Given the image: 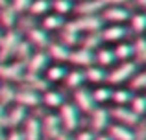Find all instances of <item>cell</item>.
Segmentation results:
<instances>
[{
  "mask_svg": "<svg viewBox=\"0 0 146 140\" xmlns=\"http://www.w3.org/2000/svg\"><path fill=\"white\" fill-rule=\"evenodd\" d=\"M68 26L70 30H74V32H85V33H93V32H100L104 26V20L100 15H83V17L76 18V20L68 22Z\"/></svg>",
  "mask_w": 146,
  "mask_h": 140,
  "instance_id": "obj_1",
  "label": "cell"
},
{
  "mask_svg": "<svg viewBox=\"0 0 146 140\" xmlns=\"http://www.w3.org/2000/svg\"><path fill=\"white\" fill-rule=\"evenodd\" d=\"M102 20L104 22H111V24H122L131 17V11L126 6H109L102 9Z\"/></svg>",
  "mask_w": 146,
  "mask_h": 140,
  "instance_id": "obj_2",
  "label": "cell"
},
{
  "mask_svg": "<svg viewBox=\"0 0 146 140\" xmlns=\"http://www.w3.org/2000/svg\"><path fill=\"white\" fill-rule=\"evenodd\" d=\"M137 74V65L135 63H129V61H124L122 65H118L115 70H111L107 74V81L109 83H124L128 81L129 78Z\"/></svg>",
  "mask_w": 146,
  "mask_h": 140,
  "instance_id": "obj_3",
  "label": "cell"
},
{
  "mask_svg": "<svg viewBox=\"0 0 146 140\" xmlns=\"http://www.w3.org/2000/svg\"><path fill=\"white\" fill-rule=\"evenodd\" d=\"M21 44V33L19 32H7L0 37V59H7L11 54L15 55V50Z\"/></svg>",
  "mask_w": 146,
  "mask_h": 140,
  "instance_id": "obj_4",
  "label": "cell"
},
{
  "mask_svg": "<svg viewBox=\"0 0 146 140\" xmlns=\"http://www.w3.org/2000/svg\"><path fill=\"white\" fill-rule=\"evenodd\" d=\"M59 122L61 127H65L67 131H74L80 124V114L78 109L70 103H63L61 105V114H59Z\"/></svg>",
  "mask_w": 146,
  "mask_h": 140,
  "instance_id": "obj_5",
  "label": "cell"
},
{
  "mask_svg": "<svg viewBox=\"0 0 146 140\" xmlns=\"http://www.w3.org/2000/svg\"><path fill=\"white\" fill-rule=\"evenodd\" d=\"M128 28H124L122 24H109L104 30H100L102 41H106V43H120L122 39L128 37Z\"/></svg>",
  "mask_w": 146,
  "mask_h": 140,
  "instance_id": "obj_6",
  "label": "cell"
},
{
  "mask_svg": "<svg viewBox=\"0 0 146 140\" xmlns=\"http://www.w3.org/2000/svg\"><path fill=\"white\" fill-rule=\"evenodd\" d=\"M24 63L21 61H15V63H2L0 65V78L4 79H22L24 78Z\"/></svg>",
  "mask_w": 146,
  "mask_h": 140,
  "instance_id": "obj_7",
  "label": "cell"
},
{
  "mask_svg": "<svg viewBox=\"0 0 146 140\" xmlns=\"http://www.w3.org/2000/svg\"><path fill=\"white\" fill-rule=\"evenodd\" d=\"M109 114L113 116V118H117L118 122H120V126H126V127H131V126H137V124H139V116L128 107H120V105H118Z\"/></svg>",
  "mask_w": 146,
  "mask_h": 140,
  "instance_id": "obj_8",
  "label": "cell"
},
{
  "mask_svg": "<svg viewBox=\"0 0 146 140\" xmlns=\"http://www.w3.org/2000/svg\"><path fill=\"white\" fill-rule=\"evenodd\" d=\"M28 43L32 46H37V48H48V44L52 41H50V35H48L46 30L33 26L32 30H28Z\"/></svg>",
  "mask_w": 146,
  "mask_h": 140,
  "instance_id": "obj_9",
  "label": "cell"
},
{
  "mask_svg": "<svg viewBox=\"0 0 146 140\" xmlns=\"http://www.w3.org/2000/svg\"><path fill=\"white\" fill-rule=\"evenodd\" d=\"M74 100H76V105L85 112H93L94 109H96V101L93 100V92L87 90V89H78L76 90Z\"/></svg>",
  "mask_w": 146,
  "mask_h": 140,
  "instance_id": "obj_10",
  "label": "cell"
},
{
  "mask_svg": "<svg viewBox=\"0 0 146 140\" xmlns=\"http://www.w3.org/2000/svg\"><path fill=\"white\" fill-rule=\"evenodd\" d=\"M68 61H70L72 65H76V66H93L94 54L91 50H85V48H78V50L70 52Z\"/></svg>",
  "mask_w": 146,
  "mask_h": 140,
  "instance_id": "obj_11",
  "label": "cell"
},
{
  "mask_svg": "<svg viewBox=\"0 0 146 140\" xmlns=\"http://www.w3.org/2000/svg\"><path fill=\"white\" fill-rule=\"evenodd\" d=\"M48 61H50L48 54L43 52V50L33 54V55H30V59L26 61V65H28V74H39L43 68L48 66Z\"/></svg>",
  "mask_w": 146,
  "mask_h": 140,
  "instance_id": "obj_12",
  "label": "cell"
},
{
  "mask_svg": "<svg viewBox=\"0 0 146 140\" xmlns=\"http://www.w3.org/2000/svg\"><path fill=\"white\" fill-rule=\"evenodd\" d=\"M104 9V4L100 0H82V2L74 4V11L83 15H100V11Z\"/></svg>",
  "mask_w": 146,
  "mask_h": 140,
  "instance_id": "obj_13",
  "label": "cell"
},
{
  "mask_svg": "<svg viewBox=\"0 0 146 140\" xmlns=\"http://www.w3.org/2000/svg\"><path fill=\"white\" fill-rule=\"evenodd\" d=\"M15 101H17L21 107H35L41 100H39V96H37V92L26 89V90H19V92H15Z\"/></svg>",
  "mask_w": 146,
  "mask_h": 140,
  "instance_id": "obj_14",
  "label": "cell"
},
{
  "mask_svg": "<svg viewBox=\"0 0 146 140\" xmlns=\"http://www.w3.org/2000/svg\"><path fill=\"white\" fill-rule=\"evenodd\" d=\"M48 57H54L56 61H68V55H70V50L68 46H65L63 43H50L46 48Z\"/></svg>",
  "mask_w": 146,
  "mask_h": 140,
  "instance_id": "obj_15",
  "label": "cell"
},
{
  "mask_svg": "<svg viewBox=\"0 0 146 140\" xmlns=\"http://www.w3.org/2000/svg\"><path fill=\"white\" fill-rule=\"evenodd\" d=\"M43 129L46 131V135L50 138H57L61 135V122L57 116L54 114H46L44 116V122H43Z\"/></svg>",
  "mask_w": 146,
  "mask_h": 140,
  "instance_id": "obj_16",
  "label": "cell"
},
{
  "mask_svg": "<svg viewBox=\"0 0 146 140\" xmlns=\"http://www.w3.org/2000/svg\"><path fill=\"white\" fill-rule=\"evenodd\" d=\"M109 111L107 109H94L93 111V120H91V124H93V129L96 131H102L107 127V124H109Z\"/></svg>",
  "mask_w": 146,
  "mask_h": 140,
  "instance_id": "obj_17",
  "label": "cell"
},
{
  "mask_svg": "<svg viewBox=\"0 0 146 140\" xmlns=\"http://www.w3.org/2000/svg\"><path fill=\"white\" fill-rule=\"evenodd\" d=\"M109 137L113 140H137V135L126 126H113L109 129Z\"/></svg>",
  "mask_w": 146,
  "mask_h": 140,
  "instance_id": "obj_18",
  "label": "cell"
},
{
  "mask_svg": "<svg viewBox=\"0 0 146 140\" xmlns=\"http://www.w3.org/2000/svg\"><path fill=\"white\" fill-rule=\"evenodd\" d=\"M67 24L65 22V17L54 13V15H44L43 18V30L46 32H54V30H63V26Z\"/></svg>",
  "mask_w": 146,
  "mask_h": 140,
  "instance_id": "obj_19",
  "label": "cell"
},
{
  "mask_svg": "<svg viewBox=\"0 0 146 140\" xmlns=\"http://www.w3.org/2000/svg\"><path fill=\"white\" fill-rule=\"evenodd\" d=\"M117 61V57H115V52L109 50V48H100V50L94 54V63H98V66H109L113 65V63Z\"/></svg>",
  "mask_w": 146,
  "mask_h": 140,
  "instance_id": "obj_20",
  "label": "cell"
},
{
  "mask_svg": "<svg viewBox=\"0 0 146 140\" xmlns=\"http://www.w3.org/2000/svg\"><path fill=\"white\" fill-rule=\"evenodd\" d=\"M17 22H19V15L9 7V4L0 9V26H4V28H13Z\"/></svg>",
  "mask_w": 146,
  "mask_h": 140,
  "instance_id": "obj_21",
  "label": "cell"
},
{
  "mask_svg": "<svg viewBox=\"0 0 146 140\" xmlns=\"http://www.w3.org/2000/svg\"><path fill=\"white\" fill-rule=\"evenodd\" d=\"M24 140H39L41 138V122L37 118H30L26 122V131H24Z\"/></svg>",
  "mask_w": 146,
  "mask_h": 140,
  "instance_id": "obj_22",
  "label": "cell"
},
{
  "mask_svg": "<svg viewBox=\"0 0 146 140\" xmlns=\"http://www.w3.org/2000/svg\"><path fill=\"white\" fill-rule=\"evenodd\" d=\"M85 79L91 83H100V81H107V72L102 66H87V70L83 72Z\"/></svg>",
  "mask_w": 146,
  "mask_h": 140,
  "instance_id": "obj_23",
  "label": "cell"
},
{
  "mask_svg": "<svg viewBox=\"0 0 146 140\" xmlns=\"http://www.w3.org/2000/svg\"><path fill=\"white\" fill-rule=\"evenodd\" d=\"M24 118H26V107L17 105L9 114H6V124H7V126H11V127H17Z\"/></svg>",
  "mask_w": 146,
  "mask_h": 140,
  "instance_id": "obj_24",
  "label": "cell"
},
{
  "mask_svg": "<svg viewBox=\"0 0 146 140\" xmlns=\"http://www.w3.org/2000/svg\"><path fill=\"white\" fill-rule=\"evenodd\" d=\"M50 9H52L50 0H33L28 11L33 15V17H39V15H48Z\"/></svg>",
  "mask_w": 146,
  "mask_h": 140,
  "instance_id": "obj_25",
  "label": "cell"
},
{
  "mask_svg": "<svg viewBox=\"0 0 146 140\" xmlns=\"http://www.w3.org/2000/svg\"><path fill=\"white\" fill-rule=\"evenodd\" d=\"M65 79H67L68 89H78V87L85 81V74H83V70H70V72H67Z\"/></svg>",
  "mask_w": 146,
  "mask_h": 140,
  "instance_id": "obj_26",
  "label": "cell"
},
{
  "mask_svg": "<svg viewBox=\"0 0 146 140\" xmlns=\"http://www.w3.org/2000/svg\"><path fill=\"white\" fill-rule=\"evenodd\" d=\"M50 4H52V9L56 11L57 15H61V17H65L67 13L74 11L72 0H50Z\"/></svg>",
  "mask_w": 146,
  "mask_h": 140,
  "instance_id": "obj_27",
  "label": "cell"
},
{
  "mask_svg": "<svg viewBox=\"0 0 146 140\" xmlns=\"http://www.w3.org/2000/svg\"><path fill=\"white\" fill-rule=\"evenodd\" d=\"M131 32L135 33H144L146 32V13H131Z\"/></svg>",
  "mask_w": 146,
  "mask_h": 140,
  "instance_id": "obj_28",
  "label": "cell"
},
{
  "mask_svg": "<svg viewBox=\"0 0 146 140\" xmlns=\"http://www.w3.org/2000/svg\"><path fill=\"white\" fill-rule=\"evenodd\" d=\"M131 98H133V94H131V90H128V89L111 90V100L117 101L120 107H124V103H129V101H131Z\"/></svg>",
  "mask_w": 146,
  "mask_h": 140,
  "instance_id": "obj_29",
  "label": "cell"
},
{
  "mask_svg": "<svg viewBox=\"0 0 146 140\" xmlns=\"http://www.w3.org/2000/svg\"><path fill=\"white\" fill-rule=\"evenodd\" d=\"M44 103L48 105V107H61V105L65 103V98L61 92H56V90H46L44 92Z\"/></svg>",
  "mask_w": 146,
  "mask_h": 140,
  "instance_id": "obj_30",
  "label": "cell"
},
{
  "mask_svg": "<svg viewBox=\"0 0 146 140\" xmlns=\"http://www.w3.org/2000/svg\"><path fill=\"white\" fill-rule=\"evenodd\" d=\"M67 68H65L63 65H54L50 66L46 70V81H61V79H65V76H67Z\"/></svg>",
  "mask_w": 146,
  "mask_h": 140,
  "instance_id": "obj_31",
  "label": "cell"
},
{
  "mask_svg": "<svg viewBox=\"0 0 146 140\" xmlns=\"http://www.w3.org/2000/svg\"><path fill=\"white\" fill-rule=\"evenodd\" d=\"M102 43H104V41H102V35H100V32H93V33H87V35H85V39H83V46H82V48H85V50H91V52H93L94 48H98Z\"/></svg>",
  "mask_w": 146,
  "mask_h": 140,
  "instance_id": "obj_32",
  "label": "cell"
},
{
  "mask_svg": "<svg viewBox=\"0 0 146 140\" xmlns=\"http://www.w3.org/2000/svg\"><path fill=\"white\" fill-rule=\"evenodd\" d=\"M129 103H131V111L135 112L139 118L143 114H146V96H133Z\"/></svg>",
  "mask_w": 146,
  "mask_h": 140,
  "instance_id": "obj_33",
  "label": "cell"
},
{
  "mask_svg": "<svg viewBox=\"0 0 146 140\" xmlns=\"http://www.w3.org/2000/svg\"><path fill=\"white\" fill-rule=\"evenodd\" d=\"M113 52H115V57L117 59H129L133 55V46L129 43H118Z\"/></svg>",
  "mask_w": 146,
  "mask_h": 140,
  "instance_id": "obj_34",
  "label": "cell"
},
{
  "mask_svg": "<svg viewBox=\"0 0 146 140\" xmlns=\"http://www.w3.org/2000/svg\"><path fill=\"white\" fill-rule=\"evenodd\" d=\"M15 101V90L11 85H2L0 87V103L6 105V103H11Z\"/></svg>",
  "mask_w": 146,
  "mask_h": 140,
  "instance_id": "obj_35",
  "label": "cell"
},
{
  "mask_svg": "<svg viewBox=\"0 0 146 140\" xmlns=\"http://www.w3.org/2000/svg\"><path fill=\"white\" fill-rule=\"evenodd\" d=\"M131 46H133V55H137L139 59H144L146 61V39L144 37L135 39V43H133Z\"/></svg>",
  "mask_w": 146,
  "mask_h": 140,
  "instance_id": "obj_36",
  "label": "cell"
},
{
  "mask_svg": "<svg viewBox=\"0 0 146 140\" xmlns=\"http://www.w3.org/2000/svg\"><path fill=\"white\" fill-rule=\"evenodd\" d=\"M93 100L96 103H104V101L111 100V89H106V87H100V89L93 90Z\"/></svg>",
  "mask_w": 146,
  "mask_h": 140,
  "instance_id": "obj_37",
  "label": "cell"
},
{
  "mask_svg": "<svg viewBox=\"0 0 146 140\" xmlns=\"http://www.w3.org/2000/svg\"><path fill=\"white\" fill-rule=\"evenodd\" d=\"M32 2L33 0H11V4H9V7L15 11V13H24L26 9H30V6H32Z\"/></svg>",
  "mask_w": 146,
  "mask_h": 140,
  "instance_id": "obj_38",
  "label": "cell"
},
{
  "mask_svg": "<svg viewBox=\"0 0 146 140\" xmlns=\"http://www.w3.org/2000/svg\"><path fill=\"white\" fill-rule=\"evenodd\" d=\"M131 87H133V89H137V90L146 89V70H144V72H139V74L133 76V79H131Z\"/></svg>",
  "mask_w": 146,
  "mask_h": 140,
  "instance_id": "obj_39",
  "label": "cell"
},
{
  "mask_svg": "<svg viewBox=\"0 0 146 140\" xmlns=\"http://www.w3.org/2000/svg\"><path fill=\"white\" fill-rule=\"evenodd\" d=\"M104 6H126L129 0H100Z\"/></svg>",
  "mask_w": 146,
  "mask_h": 140,
  "instance_id": "obj_40",
  "label": "cell"
},
{
  "mask_svg": "<svg viewBox=\"0 0 146 140\" xmlns=\"http://www.w3.org/2000/svg\"><path fill=\"white\" fill-rule=\"evenodd\" d=\"M74 140H94V135L91 133V131H82Z\"/></svg>",
  "mask_w": 146,
  "mask_h": 140,
  "instance_id": "obj_41",
  "label": "cell"
},
{
  "mask_svg": "<svg viewBox=\"0 0 146 140\" xmlns=\"http://www.w3.org/2000/svg\"><path fill=\"white\" fill-rule=\"evenodd\" d=\"M4 124H6V109L0 103V126H4Z\"/></svg>",
  "mask_w": 146,
  "mask_h": 140,
  "instance_id": "obj_42",
  "label": "cell"
},
{
  "mask_svg": "<svg viewBox=\"0 0 146 140\" xmlns=\"http://www.w3.org/2000/svg\"><path fill=\"white\" fill-rule=\"evenodd\" d=\"M6 140H24V138H22V135H21V133L13 131V133H11V135H9V137H7Z\"/></svg>",
  "mask_w": 146,
  "mask_h": 140,
  "instance_id": "obj_43",
  "label": "cell"
},
{
  "mask_svg": "<svg viewBox=\"0 0 146 140\" xmlns=\"http://www.w3.org/2000/svg\"><path fill=\"white\" fill-rule=\"evenodd\" d=\"M135 4L139 7H144V9H146V0H135Z\"/></svg>",
  "mask_w": 146,
  "mask_h": 140,
  "instance_id": "obj_44",
  "label": "cell"
},
{
  "mask_svg": "<svg viewBox=\"0 0 146 140\" xmlns=\"http://www.w3.org/2000/svg\"><path fill=\"white\" fill-rule=\"evenodd\" d=\"M57 140H74V138H70L68 135H63V133H61L59 137H57Z\"/></svg>",
  "mask_w": 146,
  "mask_h": 140,
  "instance_id": "obj_45",
  "label": "cell"
},
{
  "mask_svg": "<svg viewBox=\"0 0 146 140\" xmlns=\"http://www.w3.org/2000/svg\"><path fill=\"white\" fill-rule=\"evenodd\" d=\"M94 140H113L111 137H106V135H100V137H96Z\"/></svg>",
  "mask_w": 146,
  "mask_h": 140,
  "instance_id": "obj_46",
  "label": "cell"
},
{
  "mask_svg": "<svg viewBox=\"0 0 146 140\" xmlns=\"http://www.w3.org/2000/svg\"><path fill=\"white\" fill-rule=\"evenodd\" d=\"M9 4V0H0V7H6Z\"/></svg>",
  "mask_w": 146,
  "mask_h": 140,
  "instance_id": "obj_47",
  "label": "cell"
},
{
  "mask_svg": "<svg viewBox=\"0 0 146 140\" xmlns=\"http://www.w3.org/2000/svg\"><path fill=\"white\" fill-rule=\"evenodd\" d=\"M0 140H6V137H4V133H2V126H0Z\"/></svg>",
  "mask_w": 146,
  "mask_h": 140,
  "instance_id": "obj_48",
  "label": "cell"
},
{
  "mask_svg": "<svg viewBox=\"0 0 146 140\" xmlns=\"http://www.w3.org/2000/svg\"><path fill=\"white\" fill-rule=\"evenodd\" d=\"M80 2H82V0H80Z\"/></svg>",
  "mask_w": 146,
  "mask_h": 140,
  "instance_id": "obj_49",
  "label": "cell"
},
{
  "mask_svg": "<svg viewBox=\"0 0 146 140\" xmlns=\"http://www.w3.org/2000/svg\"><path fill=\"white\" fill-rule=\"evenodd\" d=\"M0 37H2V35H0Z\"/></svg>",
  "mask_w": 146,
  "mask_h": 140,
  "instance_id": "obj_50",
  "label": "cell"
}]
</instances>
